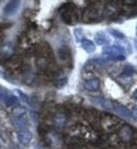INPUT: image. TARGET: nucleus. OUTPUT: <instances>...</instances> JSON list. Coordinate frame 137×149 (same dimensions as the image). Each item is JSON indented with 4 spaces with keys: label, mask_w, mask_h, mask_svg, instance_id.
<instances>
[{
    "label": "nucleus",
    "mask_w": 137,
    "mask_h": 149,
    "mask_svg": "<svg viewBox=\"0 0 137 149\" xmlns=\"http://www.w3.org/2000/svg\"><path fill=\"white\" fill-rule=\"evenodd\" d=\"M100 126L104 131L113 132L122 126V120L111 114H100Z\"/></svg>",
    "instance_id": "f257e3e1"
},
{
    "label": "nucleus",
    "mask_w": 137,
    "mask_h": 149,
    "mask_svg": "<svg viewBox=\"0 0 137 149\" xmlns=\"http://www.w3.org/2000/svg\"><path fill=\"white\" fill-rule=\"evenodd\" d=\"M60 16L63 22L72 24L74 22H77L78 20V13L76 6H73V3H66L61 8Z\"/></svg>",
    "instance_id": "f03ea898"
},
{
    "label": "nucleus",
    "mask_w": 137,
    "mask_h": 149,
    "mask_svg": "<svg viewBox=\"0 0 137 149\" xmlns=\"http://www.w3.org/2000/svg\"><path fill=\"white\" fill-rule=\"evenodd\" d=\"M102 53L107 55L109 59L112 60H123L126 58L125 56V49L119 45L115 46H107L102 49Z\"/></svg>",
    "instance_id": "7ed1b4c3"
},
{
    "label": "nucleus",
    "mask_w": 137,
    "mask_h": 149,
    "mask_svg": "<svg viewBox=\"0 0 137 149\" xmlns=\"http://www.w3.org/2000/svg\"><path fill=\"white\" fill-rule=\"evenodd\" d=\"M135 133H136V130L133 127L128 125V124H123L118 129L117 136L120 142H125V143L132 142L133 143L135 141Z\"/></svg>",
    "instance_id": "20e7f679"
},
{
    "label": "nucleus",
    "mask_w": 137,
    "mask_h": 149,
    "mask_svg": "<svg viewBox=\"0 0 137 149\" xmlns=\"http://www.w3.org/2000/svg\"><path fill=\"white\" fill-rule=\"evenodd\" d=\"M19 100L18 98L13 95L9 90L6 88H1L0 87V104L4 107H13L18 106Z\"/></svg>",
    "instance_id": "39448f33"
},
{
    "label": "nucleus",
    "mask_w": 137,
    "mask_h": 149,
    "mask_svg": "<svg viewBox=\"0 0 137 149\" xmlns=\"http://www.w3.org/2000/svg\"><path fill=\"white\" fill-rule=\"evenodd\" d=\"M102 12L99 8L95 6H90L84 9L82 12V20L84 22H91V21H95L98 20L101 17Z\"/></svg>",
    "instance_id": "423d86ee"
},
{
    "label": "nucleus",
    "mask_w": 137,
    "mask_h": 149,
    "mask_svg": "<svg viewBox=\"0 0 137 149\" xmlns=\"http://www.w3.org/2000/svg\"><path fill=\"white\" fill-rule=\"evenodd\" d=\"M46 142L53 149L61 148V146H62L63 144V140L61 138V135L58 132H55V131L46 132Z\"/></svg>",
    "instance_id": "0eeeda50"
},
{
    "label": "nucleus",
    "mask_w": 137,
    "mask_h": 149,
    "mask_svg": "<svg viewBox=\"0 0 137 149\" xmlns=\"http://www.w3.org/2000/svg\"><path fill=\"white\" fill-rule=\"evenodd\" d=\"M53 123L54 126L57 128L58 130H61L66 127V123H68V113L63 110H59L54 114L53 118Z\"/></svg>",
    "instance_id": "6e6552de"
},
{
    "label": "nucleus",
    "mask_w": 137,
    "mask_h": 149,
    "mask_svg": "<svg viewBox=\"0 0 137 149\" xmlns=\"http://www.w3.org/2000/svg\"><path fill=\"white\" fill-rule=\"evenodd\" d=\"M37 55L38 57H43L49 60H53V52L49 43L43 42L37 48Z\"/></svg>",
    "instance_id": "1a4fd4ad"
},
{
    "label": "nucleus",
    "mask_w": 137,
    "mask_h": 149,
    "mask_svg": "<svg viewBox=\"0 0 137 149\" xmlns=\"http://www.w3.org/2000/svg\"><path fill=\"white\" fill-rule=\"evenodd\" d=\"M22 79L23 83H26V85H30L34 81L35 79V73L31 66L28 65H22Z\"/></svg>",
    "instance_id": "9d476101"
},
{
    "label": "nucleus",
    "mask_w": 137,
    "mask_h": 149,
    "mask_svg": "<svg viewBox=\"0 0 137 149\" xmlns=\"http://www.w3.org/2000/svg\"><path fill=\"white\" fill-rule=\"evenodd\" d=\"M4 63H6V67L8 69L14 71V70L19 69L20 67H22V59H21L20 56L15 55V56L10 57L9 59H6Z\"/></svg>",
    "instance_id": "9b49d317"
},
{
    "label": "nucleus",
    "mask_w": 137,
    "mask_h": 149,
    "mask_svg": "<svg viewBox=\"0 0 137 149\" xmlns=\"http://www.w3.org/2000/svg\"><path fill=\"white\" fill-rule=\"evenodd\" d=\"M14 53V47L11 43H2L0 46V58L2 59H9L13 56Z\"/></svg>",
    "instance_id": "f8f14e48"
},
{
    "label": "nucleus",
    "mask_w": 137,
    "mask_h": 149,
    "mask_svg": "<svg viewBox=\"0 0 137 149\" xmlns=\"http://www.w3.org/2000/svg\"><path fill=\"white\" fill-rule=\"evenodd\" d=\"M58 57L63 63H71L72 60V53L68 47L62 46L58 49Z\"/></svg>",
    "instance_id": "ddd939ff"
},
{
    "label": "nucleus",
    "mask_w": 137,
    "mask_h": 149,
    "mask_svg": "<svg viewBox=\"0 0 137 149\" xmlns=\"http://www.w3.org/2000/svg\"><path fill=\"white\" fill-rule=\"evenodd\" d=\"M13 123H14V126L19 130L28 129V126H29V120L26 114L18 118H13Z\"/></svg>",
    "instance_id": "4468645a"
},
{
    "label": "nucleus",
    "mask_w": 137,
    "mask_h": 149,
    "mask_svg": "<svg viewBox=\"0 0 137 149\" xmlns=\"http://www.w3.org/2000/svg\"><path fill=\"white\" fill-rule=\"evenodd\" d=\"M17 136H18V141H19V143L23 144V145L29 144L32 140V133L29 129L19 130V131H18Z\"/></svg>",
    "instance_id": "2eb2a0df"
},
{
    "label": "nucleus",
    "mask_w": 137,
    "mask_h": 149,
    "mask_svg": "<svg viewBox=\"0 0 137 149\" xmlns=\"http://www.w3.org/2000/svg\"><path fill=\"white\" fill-rule=\"evenodd\" d=\"M19 6H20V2L17 1V0H14V1H10L8 4L4 8V14L6 16H10V15H14L17 10L19 9Z\"/></svg>",
    "instance_id": "dca6fc26"
},
{
    "label": "nucleus",
    "mask_w": 137,
    "mask_h": 149,
    "mask_svg": "<svg viewBox=\"0 0 137 149\" xmlns=\"http://www.w3.org/2000/svg\"><path fill=\"white\" fill-rule=\"evenodd\" d=\"M113 110H114L118 115L122 116V118H131L132 115L129 111L128 108H126L125 106H121V105H118V104H113Z\"/></svg>",
    "instance_id": "f3484780"
},
{
    "label": "nucleus",
    "mask_w": 137,
    "mask_h": 149,
    "mask_svg": "<svg viewBox=\"0 0 137 149\" xmlns=\"http://www.w3.org/2000/svg\"><path fill=\"white\" fill-rule=\"evenodd\" d=\"M100 80L98 78H91V79L86 80L84 83V89L88 91H96L99 89Z\"/></svg>",
    "instance_id": "a211bd4d"
},
{
    "label": "nucleus",
    "mask_w": 137,
    "mask_h": 149,
    "mask_svg": "<svg viewBox=\"0 0 137 149\" xmlns=\"http://www.w3.org/2000/svg\"><path fill=\"white\" fill-rule=\"evenodd\" d=\"M91 100L94 104H96V105H99V106H101L102 108H104V109H108V110L113 109V103H112V102H110V100H106V98L93 97V98H91Z\"/></svg>",
    "instance_id": "6ab92c4d"
},
{
    "label": "nucleus",
    "mask_w": 137,
    "mask_h": 149,
    "mask_svg": "<svg viewBox=\"0 0 137 149\" xmlns=\"http://www.w3.org/2000/svg\"><path fill=\"white\" fill-rule=\"evenodd\" d=\"M95 40H96V43L99 45V46H103V45H107V43L110 42V38L107 36L104 32H98V33H96Z\"/></svg>",
    "instance_id": "aec40b11"
},
{
    "label": "nucleus",
    "mask_w": 137,
    "mask_h": 149,
    "mask_svg": "<svg viewBox=\"0 0 137 149\" xmlns=\"http://www.w3.org/2000/svg\"><path fill=\"white\" fill-rule=\"evenodd\" d=\"M81 47L84 51L88 53H93L95 51V45L89 39H82L81 40Z\"/></svg>",
    "instance_id": "412c9836"
},
{
    "label": "nucleus",
    "mask_w": 137,
    "mask_h": 149,
    "mask_svg": "<svg viewBox=\"0 0 137 149\" xmlns=\"http://www.w3.org/2000/svg\"><path fill=\"white\" fill-rule=\"evenodd\" d=\"M135 73H136V70H135L134 67L130 66V65H127V66L122 69L121 76H122V77H131V76H133Z\"/></svg>",
    "instance_id": "4be33fe9"
},
{
    "label": "nucleus",
    "mask_w": 137,
    "mask_h": 149,
    "mask_svg": "<svg viewBox=\"0 0 137 149\" xmlns=\"http://www.w3.org/2000/svg\"><path fill=\"white\" fill-rule=\"evenodd\" d=\"M103 13L107 15V16H115V15L118 13V8L116 4H108L106 6V9L103 11Z\"/></svg>",
    "instance_id": "5701e85b"
},
{
    "label": "nucleus",
    "mask_w": 137,
    "mask_h": 149,
    "mask_svg": "<svg viewBox=\"0 0 137 149\" xmlns=\"http://www.w3.org/2000/svg\"><path fill=\"white\" fill-rule=\"evenodd\" d=\"M26 114V110L21 106H16L13 108L12 111V116L13 118H18V116H22Z\"/></svg>",
    "instance_id": "b1692460"
},
{
    "label": "nucleus",
    "mask_w": 137,
    "mask_h": 149,
    "mask_svg": "<svg viewBox=\"0 0 137 149\" xmlns=\"http://www.w3.org/2000/svg\"><path fill=\"white\" fill-rule=\"evenodd\" d=\"M66 83H68V77H66V76L64 77H59L54 80V86L56 88H58V89H60V88L66 86Z\"/></svg>",
    "instance_id": "393cba45"
},
{
    "label": "nucleus",
    "mask_w": 137,
    "mask_h": 149,
    "mask_svg": "<svg viewBox=\"0 0 137 149\" xmlns=\"http://www.w3.org/2000/svg\"><path fill=\"white\" fill-rule=\"evenodd\" d=\"M108 32L112 35V36H114L115 38H117V39H125V38H126L125 34H123V33H121V32H119L118 30L109 29V30H108Z\"/></svg>",
    "instance_id": "a878e982"
},
{
    "label": "nucleus",
    "mask_w": 137,
    "mask_h": 149,
    "mask_svg": "<svg viewBox=\"0 0 137 149\" xmlns=\"http://www.w3.org/2000/svg\"><path fill=\"white\" fill-rule=\"evenodd\" d=\"M74 34H75V37H76V40H77V41H80V40L83 39V33H82V30L81 29H75Z\"/></svg>",
    "instance_id": "bb28decb"
},
{
    "label": "nucleus",
    "mask_w": 137,
    "mask_h": 149,
    "mask_svg": "<svg viewBox=\"0 0 137 149\" xmlns=\"http://www.w3.org/2000/svg\"><path fill=\"white\" fill-rule=\"evenodd\" d=\"M130 113L134 118H137V105H131L130 107Z\"/></svg>",
    "instance_id": "cd10ccee"
},
{
    "label": "nucleus",
    "mask_w": 137,
    "mask_h": 149,
    "mask_svg": "<svg viewBox=\"0 0 137 149\" xmlns=\"http://www.w3.org/2000/svg\"><path fill=\"white\" fill-rule=\"evenodd\" d=\"M17 93L20 95V96H21V98H22V100H23V102H26V103L30 104V100H29V98H28V96H26V94H23L22 92H21V91H18V90H17Z\"/></svg>",
    "instance_id": "c85d7f7f"
},
{
    "label": "nucleus",
    "mask_w": 137,
    "mask_h": 149,
    "mask_svg": "<svg viewBox=\"0 0 137 149\" xmlns=\"http://www.w3.org/2000/svg\"><path fill=\"white\" fill-rule=\"evenodd\" d=\"M3 36H4V35H3V30H0V42L2 41Z\"/></svg>",
    "instance_id": "c756f323"
},
{
    "label": "nucleus",
    "mask_w": 137,
    "mask_h": 149,
    "mask_svg": "<svg viewBox=\"0 0 137 149\" xmlns=\"http://www.w3.org/2000/svg\"><path fill=\"white\" fill-rule=\"evenodd\" d=\"M133 98H134L135 100H137V89L134 91V93H133Z\"/></svg>",
    "instance_id": "7c9ffc66"
},
{
    "label": "nucleus",
    "mask_w": 137,
    "mask_h": 149,
    "mask_svg": "<svg viewBox=\"0 0 137 149\" xmlns=\"http://www.w3.org/2000/svg\"><path fill=\"white\" fill-rule=\"evenodd\" d=\"M135 48H136V49H137V38H136V39H135Z\"/></svg>",
    "instance_id": "2f4dec72"
},
{
    "label": "nucleus",
    "mask_w": 137,
    "mask_h": 149,
    "mask_svg": "<svg viewBox=\"0 0 137 149\" xmlns=\"http://www.w3.org/2000/svg\"><path fill=\"white\" fill-rule=\"evenodd\" d=\"M36 149H42V148H40V147H36Z\"/></svg>",
    "instance_id": "473e14b6"
},
{
    "label": "nucleus",
    "mask_w": 137,
    "mask_h": 149,
    "mask_svg": "<svg viewBox=\"0 0 137 149\" xmlns=\"http://www.w3.org/2000/svg\"><path fill=\"white\" fill-rule=\"evenodd\" d=\"M136 34H137V28H136Z\"/></svg>",
    "instance_id": "72a5a7b5"
},
{
    "label": "nucleus",
    "mask_w": 137,
    "mask_h": 149,
    "mask_svg": "<svg viewBox=\"0 0 137 149\" xmlns=\"http://www.w3.org/2000/svg\"><path fill=\"white\" fill-rule=\"evenodd\" d=\"M75 149H76V148H75Z\"/></svg>",
    "instance_id": "f704fd0d"
}]
</instances>
